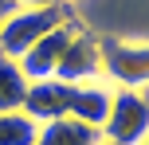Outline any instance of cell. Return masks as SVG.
<instances>
[{"mask_svg":"<svg viewBox=\"0 0 149 145\" xmlns=\"http://www.w3.org/2000/svg\"><path fill=\"white\" fill-rule=\"evenodd\" d=\"M71 20V4H51V8H16L12 16H4L0 24V55L20 59L24 51L39 43L47 31H55L59 24Z\"/></svg>","mask_w":149,"mask_h":145,"instance_id":"cell-1","label":"cell"},{"mask_svg":"<svg viewBox=\"0 0 149 145\" xmlns=\"http://www.w3.org/2000/svg\"><path fill=\"white\" fill-rule=\"evenodd\" d=\"M98 133L110 145H141L149 137V94L130 90V86H114L110 114H106Z\"/></svg>","mask_w":149,"mask_h":145,"instance_id":"cell-2","label":"cell"},{"mask_svg":"<svg viewBox=\"0 0 149 145\" xmlns=\"http://www.w3.org/2000/svg\"><path fill=\"white\" fill-rule=\"evenodd\" d=\"M102 47V75L114 86L149 90V39H98Z\"/></svg>","mask_w":149,"mask_h":145,"instance_id":"cell-3","label":"cell"},{"mask_svg":"<svg viewBox=\"0 0 149 145\" xmlns=\"http://www.w3.org/2000/svg\"><path fill=\"white\" fill-rule=\"evenodd\" d=\"M79 28H82V24L71 16L67 24H59L55 31H47V35L39 39L36 47H31V51H24L20 59H16V63H20V71L28 75V83H39V78H55V67H59L63 51H67V43L74 39V31H79Z\"/></svg>","mask_w":149,"mask_h":145,"instance_id":"cell-4","label":"cell"},{"mask_svg":"<svg viewBox=\"0 0 149 145\" xmlns=\"http://www.w3.org/2000/svg\"><path fill=\"white\" fill-rule=\"evenodd\" d=\"M55 78L67 86H79V83H94V78H102V47H98L94 35H86V31H74V39L67 43V51H63L59 67H55Z\"/></svg>","mask_w":149,"mask_h":145,"instance_id":"cell-5","label":"cell"},{"mask_svg":"<svg viewBox=\"0 0 149 145\" xmlns=\"http://www.w3.org/2000/svg\"><path fill=\"white\" fill-rule=\"evenodd\" d=\"M71 106V86L59 83V78H39V83L28 86V98H24V114L36 118L39 126L55 122V118H67Z\"/></svg>","mask_w":149,"mask_h":145,"instance_id":"cell-6","label":"cell"},{"mask_svg":"<svg viewBox=\"0 0 149 145\" xmlns=\"http://www.w3.org/2000/svg\"><path fill=\"white\" fill-rule=\"evenodd\" d=\"M110 98H114V90L102 83V78H94V83H79V86H71L67 118H79V122H86V126H94V130H102L106 114H110Z\"/></svg>","mask_w":149,"mask_h":145,"instance_id":"cell-7","label":"cell"},{"mask_svg":"<svg viewBox=\"0 0 149 145\" xmlns=\"http://www.w3.org/2000/svg\"><path fill=\"white\" fill-rule=\"evenodd\" d=\"M102 133L94 126L79 122V118H55V122L39 126V141L36 145H98Z\"/></svg>","mask_w":149,"mask_h":145,"instance_id":"cell-8","label":"cell"},{"mask_svg":"<svg viewBox=\"0 0 149 145\" xmlns=\"http://www.w3.org/2000/svg\"><path fill=\"white\" fill-rule=\"evenodd\" d=\"M28 75L20 71V63L0 55V114H12V110H24V98H28Z\"/></svg>","mask_w":149,"mask_h":145,"instance_id":"cell-9","label":"cell"},{"mask_svg":"<svg viewBox=\"0 0 149 145\" xmlns=\"http://www.w3.org/2000/svg\"><path fill=\"white\" fill-rule=\"evenodd\" d=\"M39 141V122L28 118L24 110L0 114V145H36Z\"/></svg>","mask_w":149,"mask_h":145,"instance_id":"cell-10","label":"cell"},{"mask_svg":"<svg viewBox=\"0 0 149 145\" xmlns=\"http://www.w3.org/2000/svg\"><path fill=\"white\" fill-rule=\"evenodd\" d=\"M16 8H51V4H67V0H12Z\"/></svg>","mask_w":149,"mask_h":145,"instance_id":"cell-11","label":"cell"},{"mask_svg":"<svg viewBox=\"0 0 149 145\" xmlns=\"http://www.w3.org/2000/svg\"><path fill=\"white\" fill-rule=\"evenodd\" d=\"M12 12H16L12 0H0V24H4V16H12Z\"/></svg>","mask_w":149,"mask_h":145,"instance_id":"cell-12","label":"cell"},{"mask_svg":"<svg viewBox=\"0 0 149 145\" xmlns=\"http://www.w3.org/2000/svg\"><path fill=\"white\" fill-rule=\"evenodd\" d=\"M98 145H110V141H98Z\"/></svg>","mask_w":149,"mask_h":145,"instance_id":"cell-13","label":"cell"},{"mask_svg":"<svg viewBox=\"0 0 149 145\" xmlns=\"http://www.w3.org/2000/svg\"><path fill=\"white\" fill-rule=\"evenodd\" d=\"M141 145H149V137H145V141H141Z\"/></svg>","mask_w":149,"mask_h":145,"instance_id":"cell-14","label":"cell"},{"mask_svg":"<svg viewBox=\"0 0 149 145\" xmlns=\"http://www.w3.org/2000/svg\"><path fill=\"white\" fill-rule=\"evenodd\" d=\"M67 4H71V0H67Z\"/></svg>","mask_w":149,"mask_h":145,"instance_id":"cell-15","label":"cell"},{"mask_svg":"<svg viewBox=\"0 0 149 145\" xmlns=\"http://www.w3.org/2000/svg\"><path fill=\"white\" fill-rule=\"evenodd\" d=\"M145 94H149V90H145Z\"/></svg>","mask_w":149,"mask_h":145,"instance_id":"cell-16","label":"cell"}]
</instances>
